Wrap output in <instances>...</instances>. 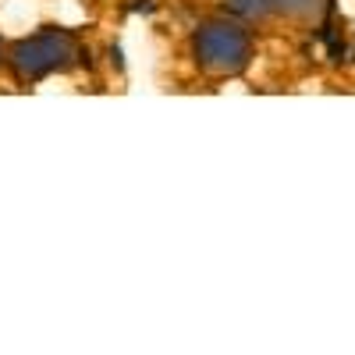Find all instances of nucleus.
Returning <instances> with one entry per match:
<instances>
[{
	"instance_id": "20e7f679",
	"label": "nucleus",
	"mask_w": 355,
	"mask_h": 355,
	"mask_svg": "<svg viewBox=\"0 0 355 355\" xmlns=\"http://www.w3.org/2000/svg\"><path fill=\"white\" fill-rule=\"evenodd\" d=\"M224 11L242 21H259L270 15V0H224Z\"/></svg>"
},
{
	"instance_id": "7ed1b4c3",
	"label": "nucleus",
	"mask_w": 355,
	"mask_h": 355,
	"mask_svg": "<svg viewBox=\"0 0 355 355\" xmlns=\"http://www.w3.org/2000/svg\"><path fill=\"white\" fill-rule=\"evenodd\" d=\"M327 8V0H270V15L284 21H316Z\"/></svg>"
},
{
	"instance_id": "f257e3e1",
	"label": "nucleus",
	"mask_w": 355,
	"mask_h": 355,
	"mask_svg": "<svg viewBox=\"0 0 355 355\" xmlns=\"http://www.w3.org/2000/svg\"><path fill=\"white\" fill-rule=\"evenodd\" d=\"M252 33L245 28L242 18L220 15V18H206L196 25L192 33V61L199 64L202 75L210 78H234L252 64Z\"/></svg>"
},
{
	"instance_id": "f03ea898",
	"label": "nucleus",
	"mask_w": 355,
	"mask_h": 355,
	"mask_svg": "<svg viewBox=\"0 0 355 355\" xmlns=\"http://www.w3.org/2000/svg\"><path fill=\"white\" fill-rule=\"evenodd\" d=\"M78 57H82V46L68 28H43V33L21 36L8 50V61L21 82H40L57 71H68L78 64Z\"/></svg>"
}]
</instances>
